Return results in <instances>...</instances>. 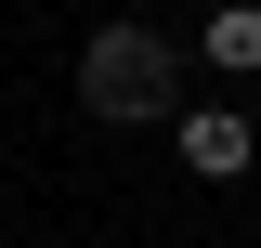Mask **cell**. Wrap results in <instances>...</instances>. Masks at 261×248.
Wrapping results in <instances>:
<instances>
[{
  "label": "cell",
  "mask_w": 261,
  "mask_h": 248,
  "mask_svg": "<svg viewBox=\"0 0 261 248\" xmlns=\"http://www.w3.org/2000/svg\"><path fill=\"white\" fill-rule=\"evenodd\" d=\"M170 144H183V170H196V183H248L261 131L235 118V105H183V118H170Z\"/></svg>",
  "instance_id": "cell-2"
},
{
  "label": "cell",
  "mask_w": 261,
  "mask_h": 248,
  "mask_svg": "<svg viewBox=\"0 0 261 248\" xmlns=\"http://www.w3.org/2000/svg\"><path fill=\"white\" fill-rule=\"evenodd\" d=\"M196 53L222 65V79H261V0H222V13L196 27Z\"/></svg>",
  "instance_id": "cell-3"
},
{
  "label": "cell",
  "mask_w": 261,
  "mask_h": 248,
  "mask_svg": "<svg viewBox=\"0 0 261 248\" xmlns=\"http://www.w3.org/2000/svg\"><path fill=\"white\" fill-rule=\"evenodd\" d=\"M79 105H92V118H118V131L183 118V39H157L144 13L92 27V39H79Z\"/></svg>",
  "instance_id": "cell-1"
}]
</instances>
